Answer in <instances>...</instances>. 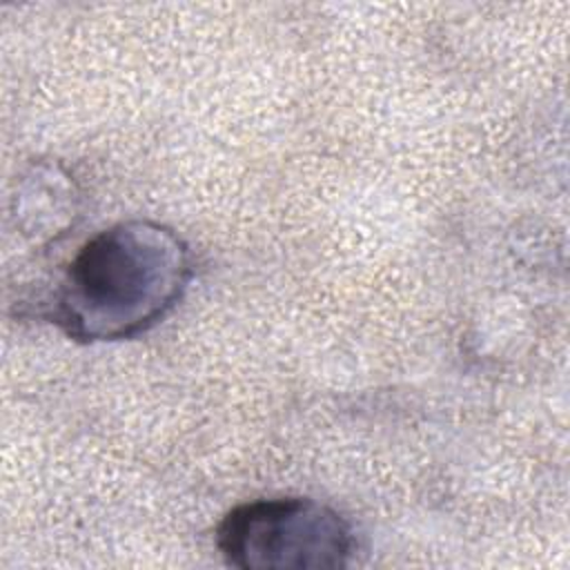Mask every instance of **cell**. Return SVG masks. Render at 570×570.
I'll use <instances>...</instances> for the list:
<instances>
[{"mask_svg":"<svg viewBox=\"0 0 570 570\" xmlns=\"http://www.w3.org/2000/svg\"><path fill=\"white\" fill-rule=\"evenodd\" d=\"M189 278V249L174 229L122 220L80 245L40 305L73 341H122L165 318Z\"/></svg>","mask_w":570,"mask_h":570,"instance_id":"cell-1","label":"cell"},{"mask_svg":"<svg viewBox=\"0 0 570 570\" xmlns=\"http://www.w3.org/2000/svg\"><path fill=\"white\" fill-rule=\"evenodd\" d=\"M216 548L243 570H334L350 563L354 534L334 508L278 497L232 508L216 528Z\"/></svg>","mask_w":570,"mask_h":570,"instance_id":"cell-2","label":"cell"}]
</instances>
